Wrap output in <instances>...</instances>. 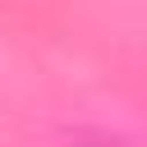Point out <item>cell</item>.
Here are the masks:
<instances>
[]
</instances>
